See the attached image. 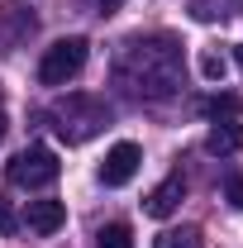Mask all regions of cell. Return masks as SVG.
<instances>
[{
  "label": "cell",
  "mask_w": 243,
  "mask_h": 248,
  "mask_svg": "<svg viewBox=\"0 0 243 248\" xmlns=\"http://www.w3.org/2000/svg\"><path fill=\"white\" fill-rule=\"evenodd\" d=\"M115 81L138 100H172L182 91V48L167 33L129 38L115 58Z\"/></svg>",
  "instance_id": "6da1fadb"
},
{
  "label": "cell",
  "mask_w": 243,
  "mask_h": 248,
  "mask_svg": "<svg viewBox=\"0 0 243 248\" xmlns=\"http://www.w3.org/2000/svg\"><path fill=\"white\" fill-rule=\"evenodd\" d=\"M48 120H53V134H58V139H67V143H86V139H95V134L110 124V105H105L100 95L72 91L67 100H53Z\"/></svg>",
  "instance_id": "7a4b0ae2"
},
{
  "label": "cell",
  "mask_w": 243,
  "mask_h": 248,
  "mask_svg": "<svg viewBox=\"0 0 243 248\" xmlns=\"http://www.w3.org/2000/svg\"><path fill=\"white\" fill-rule=\"evenodd\" d=\"M5 177H10V186H19V191H43V186H53L62 177V162L53 157V148H24V153L10 157Z\"/></svg>",
  "instance_id": "3957f363"
},
{
  "label": "cell",
  "mask_w": 243,
  "mask_h": 248,
  "mask_svg": "<svg viewBox=\"0 0 243 248\" xmlns=\"http://www.w3.org/2000/svg\"><path fill=\"white\" fill-rule=\"evenodd\" d=\"M86 38H58L48 53H43V62H38V81L43 86H67L72 77H81V67H86Z\"/></svg>",
  "instance_id": "277c9868"
},
{
  "label": "cell",
  "mask_w": 243,
  "mask_h": 248,
  "mask_svg": "<svg viewBox=\"0 0 243 248\" xmlns=\"http://www.w3.org/2000/svg\"><path fill=\"white\" fill-rule=\"evenodd\" d=\"M138 162H143L138 143H115V148L105 153V162H100V182L105 186H129L134 172H138Z\"/></svg>",
  "instance_id": "5b68a950"
},
{
  "label": "cell",
  "mask_w": 243,
  "mask_h": 248,
  "mask_svg": "<svg viewBox=\"0 0 243 248\" xmlns=\"http://www.w3.org/2000/svg\"><path fill=\"white\" fill-rule=\"evenodd\" d=\"M33 29H38V19L24 5H0V53H15Z\"/></svg>",
  "instance_id": "8992f818"
},
{
  "label": "cell",
  "mask_w": 243,
  "mask_h": 248,
  "mask_svg": "<svg viewBox=\"0 0 243 248\" xmlns=\"http://www.w3.org/2000/svg\"><path fill=\"white\" fill-rule=\"evenodd\" d=\"M182 196H186V182H182V172H172L167 182H157L148 191V201H143V210H148L152 219H167V215H177V205H182Z\"/></svg>",
  "instance_id": "52a82bcc"
},
{
  "label": "cell",
  "mask_w": 243,
  "mask_h": 248,
  "mask_svg": "<svg viewBox=\"0 0 243 248\" xmlns=\"http://www.w3.org/2000/svg\"><path fill=\"white\" fill-rule=\"evenodd\" d=\"M33 234H58L62 219H67V205L62 201H29V210H24Z\"/></svg>",
  "instance_id": "ba28073f"
},
{
  "label": "cell",
  "mask_w": 243,
  "mask_h": 248,
  "mask_svg": "<svg viewBox=\"0 0 243 248\" xmlns=\"http://www.w3.org/2000/svg\"><path fill=\"white\" fill-rule=\"evenodd\" d=\"M205 148H210V153H239L243 148V124H234V120H219L210 129V134H205Z\"/></svg>",
  "instance_id": "9c48e42d"
},
{
  "label": "cell",
  "mask_w": 243,
  "mask_h": 248,
  "mask_svg": "<svg viewBox=\"0 0 243 248\" xmlns=\"http://www.w3.org/2000/svg\"><path fill=\"white\" fill-rule=\"evenodd\" d=\"M243 0H191V19H200V24H214V19H229V15H239Z\"/></svg>",
  "instance_id": "30bf717a"
},
{
  "label": "cell",
  "mask_w": 243,
  "mask_h": 248,
  "mask_svg": "<svg viewBox=\"0 0 243 248\" xmlns=\"http://www.w3.org/2000/svg\"><path fill=\"white\" fill-rule=\"evenodd\" d=\"M152 248H205V239H200V229L182 224V229H167V234H157V244H152Z\"/></svg>",
  "instance_id": "8fae6325"
},
{
  "label": "cell",
  "mask_w": 243,
  "mask_h": 248,
  "mask_svg": "<svg viewBox=\"0 0 243 248\" xmlns=\"http://www.w3.org/2000/svg\"><path fill=\"white\" fill-rule=\"evenodd\" d=\"M95 248H134V234H129V224H105L100 234H95Z\"/></svg>",
  "instance_id": "7c38bea8"
},
{
  "label": "cell",
  "mask_w": 243,
  "mask_h": 248,
  "mask_svg": "<svg viewBox=\"0 0 243 248\" xmlns=\"http://www.w3.org/2000/svg\"><path fill=\"white\" fill-rule=\"evenodd\" d=\"M205 110H210L214 120H219V115H224V120H234V115H239L243 105H239V100H234V95H214V100H210V105H205Z\"/></svg>",
  "instance_id": "4fadbf2b"
},
{
  "label": "cell",
  "mask_w": 243,
  "mask_h": 248,
  "mask_svg": "<svg viewBox=\"0 0 243 248\" xmlns=\"http://www.w3.org/2000/svg\"><path fill=\"white\" fill-rule=\"evenodd\" d=\"M200 77H205V81H219V77H224V58H219V53H205V58H200Z\"/></svg>",
  "instance_id": "5bb4252c"
},
{
  "label": "cell",
  "mask_w": 243,
  "mask_h": 248,
  "mask_svg": "<svg viewBox=\"0 0 243 248\" xmlns=\"http://www.w3.org/2000/svg\"><path fill=\"white\" fill-rule=\"evenodd\" d=\"M224 196H229L234 210H243V177H229V182H224Z\"/></svg>",
  "instance_id": "9a60e30c"
},
{
  "label": "cell",
  "mask_w": 243,
  "mask_h": 248,
  "mask_svg": "<svg viewBox=\"0 0 243 248\" xmlns=\"http://www.w3.org/2000/svg\"><path fill=\"white\" fill-rule=\"evenodd\" d=\"M95 5H100V15H115V10H120L124 0H95Z\"/></svg>",
  "instance_id": "2e32d148"
},
{
  "label": "cell",
  "mask_w": 243,
  "mask_h": 248,
  "mask_svg": "<svg viewBox=\"0 0 243 248\" xmlns=\"http://www.w3.org/2000/svg\"><path fill=\"white\" fill-rule=\"evenodd\" d=\"M0 229H15V224H10V215H5V205H0Z\"/></svg>",
  "instance_id": "e0dca14e"
},
{
  "label": "cell",
  "mask_w": 243,
  "mask_h": 248,
  "mask_svg": "<svg viewBox=\"0 0 243 248\" xmlns=\"http://www.w3.org/2000/svg\"><path fill=\"white\" fill-rule=\"evenodd\" d=\"M5 129H10V120H5V105H0V139H5Z\"/></svg>",
  "instance_id": "ac0fdd59"
},
{
  "label": "cell",
  "mask_w": 243,
  "mask_h": 248,
  "mask_svg": "<svg viewBox=\"0 0 243 248\" xmlns=\"http://www.w3.org/2000/svg\"><path fill=\"white\" fill-rule=\"evenodd\" d=\"M234 58H239V67H243V48H234Z\"/></svg>",
  "instance_id": "d6986e66"
}]
</instances>
